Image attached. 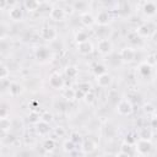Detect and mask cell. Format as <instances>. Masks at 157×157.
I'll list each match as a JSON object with an SVG mask.
<instances>
[{
  "label": "cell",
  "instance_id": "cell-1",
  "mask_svg": "<svg viewBox=\"0 0 157 157\" xmlns=\"http://www.w3.org/2000/svg\"><path fill=\"white\" fill-rule=\"evenodd\" d=\"M117 110L120 115H130L132 113V104L129 99H120L118 105H117Z\"/></svg>",
  "mask_w": 157,
  "mask_h": 157
},
{
  "label": "cell",
  "instance_id": "cell-2",
  "mask_svg": "<svg viewBox=\"0 0 157 157\" xmlns=\"http://www.w3.org/2000/svg\"><path fill=\"white\" fill-rule=\"evenodd\" d=\"M40 37H42V39L50 42V40L56 39V37H58V32H56V29H55L54 27L47 26V27H43V28L40 29Z\"/></svg>",
  "mask_w": 157,
  "mask_h": 157
},
{
  "label": "cell",
  "instance_id": "cell-3",
  "mask_svg": "<svg viewBox=\"0 0 157 157\" xmlns=\"http://www.w3.org/2000/svg\"><path fill=\"white\" fill-rule=\"evenodd\" d=\"M135 55H136V53H135L134 48H130V47L123 48L120 50V53H119V56H120L123 63H131V61H134Z\"/></svg>",
  "mask_w": 157,
  "mask_h": 157
},
{
  "label": "cell",
  "instance_id": "cell-4",
  "mask_svg": "<svg viewBox=\"0 0 157 157\" xmlns=\"http://www.w3.org/2000/svg\"><path fill=\"white\" fill-rule=\"evenodd\" d=\"M97 50L103 55H108L113 50V44L109 39H101L97 44Z\"/></svg>",
  "mask_w": 157,
  "mask_h": 157
},
{
  "label": "cell",
  "instance_id": "cell-5",
  "mask_svg": "<svg viewBox=\"0 0 157 157\" xmlns=\"http://www.w3.org/2000/svg\"><path fill=\"white\" fill-rule=\"evenodd\" d=\"M152 148V145H151V141H147V140H140L136 142V151L140 153V155H147L150 153Z\"/></svg>",
  "mask_w": 157,
  "mask_h": 157
},
{
  "label": "cell",
  "instance_id": "cell-6",
  "mask_svg": "<svg viewBox=\"0 0 157 157\" xmlns=\"http://www.w3.org/2000/svg\"><path fill=\"white\" fill-rule=\"evenodd\" d=\"M49 85L52 88H55V90H61L65 85L64 82V78L59 75V74H53L50 77H49Z\"/></svg>",
  "mask_w": 157,
  "mask_h": 157
},
{
  "label": "cell",
  "instance_id": "cell-7",
  "mask_svg": "<svg viewBox=\"0 0 157 157\" xmlns=\"http://www.w3.org/2000/svg\"><path fill=\"white\" fill-rule=\"evenodd\" d=\"M49 16H50V18L53 21L59 22V21H63L65 18L66 13H65V10L63 7H53L50 10V12H49Z\"/></svg>",
  "mask_w": 157,
  "mask_h": 157
},
{
  "label": "cell",
  "instance_id": "cell-8",
  "mask_svg": "<svg viewBox=\"0 0 157 157\" xmlns=\"http://www.w3.org/2000/svg\"><path fill=\"white\" fill-rule=\"evenodd\" d=\"M109 22H110L109 12L105 10H101L96 16V23H98L99 26H107V25H109Z\"/></svg>",
  "mask_w": 157,
  "mask_h": 157
},
{
  "label": "cell",
  "instance_id": "cell-9",
  "mask_svg": "<svg viewBox=\"0 0 157 157\" xmlns=\"http://www.w3.org/2000/svg\"><path fill=\"white\" fill-rule=\"evenodd\" d=\"M77 50H78V53L82 54V55H88V54H91V53L93 52V45H92V43H91L90 40H87V42H85V43L77 44Z\"/></svg>",
  "mask_w": 157,
  "mask_h": 157
},
{
  "label": "cell",
  "instance_id": "cell-10",
  "mask_svg": "<svg viewBox=\"0 0 157 157\" xmlns=\"http://www.w3.org/2000/svg\"><path fill=\"white\" fill-rule=\"evenodd\" d=\"M96 148H97V145H96L92 140H90V139H88V140H85V141L81 144V150H82V152L86 153V155L94 152Z\"/></svg>",
  "mask_w": 157,
  "mask_h": 157
},
{
  "label": "cell",
  "instance_id": "cell-11",
  "mask_svg": "<svg viewBox=\"0 0 157 157\" xmlns=\"http://www.w3.org/2000/svg\"><path fill=\"white\" fill-rule=\"evenodd\" d=\"M9 17L12 20V21H21L22 17H23V12H22V9L21 7H17V6H13L9 10Z\"/></svg>",
  "mask_w": 157,
  "mask_h": 157
},
{
  "label": "cell",
  "instance_id": "cell-12",
  "mask_svg": "<svg viewBox=\"0 0 157 157\" xmlns=\"http://www.w3.org/2000/svg\"><path fill=\"white\" fill-rule=\"evenodd\" d=\"M36 131L39 136H45L49 131H50V128H49V124L48 123H44L42 120H39L37 124H36Z\"/></svg>",
  "mask_w": 157,
  "mask_h": 157
},
{
  "label": "cell",
  "instance_id": "cell-13",
  "mask_svg": "<svg viewBox=\"0 0 157 157\" xmlns=\"http://www.w3.org/2000/svg\"><path fill=\"white\" fill-rule=\"evenodd\" d=\"M96 81H97V85L99 86V87H108L110 83H112V76L109 75V74H103V75H101V76H98L97 78H96Z\"/></svg>",
  "mask_w": 157,
  "mask_h": 157
},
{
  "label": "cell",
  "instance_id": "cell-14",
  "mask_svg": "<svg viewBox=\"0 0 157 157\" xmlns=\"http://www.w3.org/2000/svg\"><path fill=\"white\" fill-rule=\"evenodd\" d=\"M81 23L86 27H91L96 23V17H93L92 13H88V12H85L81 15Z\"/></svg>",
  "mask_w": 157,
  "mask_h": 157
},
{
  "label": "cell",
  "instance_id": "cell-15",
  "mask_svg": "<svg viewBox=\"0 0 157 157\" xmlns=\"http://www.w3.org/2000/svg\"><path fill=\"white\" fill-rule=\"evenodd\" d=\"M145 15L147 16H153L156 12H157V6L155 2H151V1H147L144 4V7H142Z\"/></svg>",
  "mask_w": 157,
  "mask_h": 157
},
{
  "label": "cell",
  "instance_id": "cell-16",
  "mask_svg": "<svg viewBox=\"0 0 157 157\" xmlns=\"http://www.w3.org/2000/svg\"><path fill=\"white\" fill-rule=\"evenodd\" d=\"M9 92H10V96L16 97L22 92V86L20 83H17V82H12L9 86Z\"/></svg>",
  "mask_w": 157,
  "mask_h": 157
},
{
  "label": "cell",
  "instance_id": "cell-17",
  "mask_svg": "<svg viewBox=\"0 0 157 157\" xmlns=\"http://www.w3.org/2000/svg\"><path fill=\"white\" fill-rule=\"evenodd\" d=\"M23 6L27 11H36L39 6H40V2L38 1H34V0H26L23 2Z\"/></svg>",
  "mask_w": 157,
  "mask_h": 157
},
{
  "label": "cell",
  "instance_id": "cell-18",
  "mask_svg": "<svg viewBox=\"0 0 157 157\" xmlns=\"http://www.w3.org/2000/svg\"><path fill=\"white\" fill-rule=\"evenodd\" d=\"M75 39H76L77 44H80V43H85V42L88 40V34H87L86 31L80 29V31L76 32V34H75Z\"/></svg>",
  "mask_w": 157,
  "mask_h": 157
},
{
  "label": "cell",
  "instance_id": "cell-19",
  "mask_svg": "<svg viewBox=\"0 0 157 157\" xmlns=\"http://www.w3.org/2000/svg\"><path fill=\"white\" fill-rule=\"evenodd\" d=\"M151 137H152V131H151L148 128H142V129L139 131V139H140V140L151 141Z\"/></svg>",
  "mask_w": 157,
  "mask_h": 157
},
{
  "label": "cell",
  "instance_id": "cell-20",
  "mask_svg": "<svg viewBox=\"0 0 157 157\" xmlns=\"http://www.w3.org/2000/svg\"><path fill=\"white\" fill-rule=\"evenodd\" d=\"M63 97L66 101H74L76 98V91L74 88H65L63 91Z\"/></svg>",
  "mask_w": 157,
  "mask_h": 157
},
{
  "label": "cell",
  "instance_id": "cell-21",
  "mask_svg": "<svg viewBox=\"0 0 157 157\" xmlns=\"http://www.w3.org/2000/svg\"><path fill=\"white\" fill-rule=\"evenodd\" d=\"M0 128H1V131L5 134L7 131H10L11 129V121L9 118H1L0 119Z\"/></svg>",
  "mask_w": 157,
  "mask_h": 157
},
{
  "label": "cell",
  "instance_id": "cell-22",
  "mask_svg": "<svg viewBox=\"0 0 157 157\" xmlns=\"http://www.w3.org/2000/svg\"><path fill=\"white\" fill-rule=\"evenodd\" d=\"M136 33H137L140 37H148V36H150V27H148L147 25H141V26L137 27Z\"/></svg>",
  "mask_w": 157,
  "mask_h": 157
},
{
  "label": "cell",
  "instance_id": "cell-23",
  "mask_svg": "<svg viewBox=\"0 0 157 157\" xmlns=\"http://www.w3.org/2000/svg\"><path fill=\"white\" fill-rule=\"evenodd\" d=\"M139 71L142 76H148L151 74V66L147 64V63H142L140 66H139Z\"/></svg>",
  "mask_w": 157,
  "mask_h": 157
},
{
  "label": "cell",
  "instance_id": "cell-24",
  "mask_svg": "<svg viewBox=\"0 0 157 157\" xmlns=\"http://www.w3.org/2000/svg\"><path fill=\"white\" fill-rule=\"evenodd\" d=\"M43 147H44V150L48 151V152L53 151L54 147H55V141H54V139H47V140L44 141V144H43Z\"/></svg>",
  "mask_w": 157,
  "mask_h": 157
},
{
  "label": "cell",
  "instance_id": "cell-25",
  "mask_svg": "<svg viewBox=\"0 0 157 157\" xmlns=\"http://www.w3.org/2000/svg\"><path fill=\"white\" fill-rule=\"evenodd\" d=\"M77 69L75 67V66H67L66 69H65V74H66V76L67 77H70V78H74V77H76L77 76Z\"/></svg>",
  "mask_w": 157,
  "mask_h": 157
},
{
  "label": "cell",
  "instance_id": "cell-26",
  "mask_svg": "<svg viewBox=\"0 0 157 157\" xmlns=\"http://www.w3.org/2000/svg\"><path fill=\"white\" fill-rule=\"evenodd\" d=\"M9 76H10V69L6 65H1V69H0V78L2 81H5Z\"/></svg>",
  "mask_w": 157,
  "mask_h": 157
},
{
  "label": "cell",
  "instance_id": "cell-27",
  "mask_svg": "<svg viewBox=\"0 0 157 157\" xmlns=\"http://www.w3.org/2000/svg\"><path fill=\"white\" fill-rule=\"evenodd\" d=\"M48 56H49L48 49H45V48H39V50H37V58H38V59L44 60V59H48Z\"/></svg>",
  "mask_w": 157,
  "mask_h": 157
},
{
  "label": "cell",
  "instance_id": "cell-28",
  "mask_svg": "<svg viewBox=\"0 0 157 157\" xmlns=\"http://www.w3.org/2000/svg\"><path fill=\"white\" fill-rule=\"evenodd\" d=\"M63 147H64V151H65V152H72V151L75 150V144H74L71 140H66V141L64 142Z\"/></svg>",
  "mask_w": 157,
  "mask_h": 157
},
{
  "label": "cell",
  "instance_id": "cell-29",
  "mask_svg": "<svg viewBox=\"0 0 157 157\" xmlns=\"http://www.w3.org/2000/svg\"><path fill=\"white\" fill-rule=\"evenodd\" d=\"M93 72H94L96 77H98V76H101V75L105 74V67H104L103 65H96V66H94V69H93Z\"/></svg>",
  "mask_w": 157,
  "mask_h": 157
},
{
  "label": "cell",
  "instance_id": "cell-30",
  "mask_svg": "<svg viewBox=\"0 0 157 157\" xmlns=\"http://www.w3.org/2000/svg\"><path fill=\"white\" fill-rule=\"evenodd\" d=\"M94 98H96V96H94V93H93L92 90L88 91V92L85 94V101H86V103H88V104L93 103V102H94Z\"/></svg>",
  "mask_w": 157,
  "mask_h": 157
},
{
  "label": "cell",
  "instance_id": "cell-31",
  "mask_svg": "<svg viewBox=\"0 0 157 157\" xmlns=\"http://www.w3.org/2000/svg\"><path fill=\"white\" fill-rule=\"evenodd\" d=\"M40 120L49 124V123L53 120V115H52L49 112H44V113H42V115H40Z\"/></svg>",
  "mask_w": 157,
  "mask_h": 157
},
{
  "label": "cell",
  "instance_id": "cell-32",
  "mask_svg": "<svg viewBox=\"0 0 157 157\" xmlns=\"http://www.w3.org/2000/svg\"><path fill=\"white\" fill-rule=\"evenodd\" d=\"M39 120H40V117H39V114H38L37 112H32V113L29 114V121H31V123H34V125H36Z\"/></svg>",
  "mask_w": 157,
  "mask_h": 157
},
{
  "label": "cell",
  "instance_id": "cell-33",
  "mask_svg": "<svg viewBox=\"0 0 157 157\" xmlns=\"http://www.w3.org/2000/svg\"><path fill=\"white\" fill-rule=\"evenodd\" d=\"M78 90H81V91H83L85 93H87L88 91H91V86H90L88 82H82V83L78 85Z\"/></svg>",
  "mask_w": 157,
  "mask_h": 157
},
{
  "label": "cell",
  "instance_id": "cell-34",
  "mask_svg": "<svg viewBox=\"0 0 157 157\" xmlns=\"http://www.w3.org/2000/svg\"><path fill=\"white\" fill-rule=\"evenodd\" d=\"M120 151H121V152H125V153L131 155V145H129V144L124 142V144L120 146Z\"/></svg>",
  "mask_w": 157,
  "mask_h": 157
},
{
  "label": "cell",
  "instance_id": "cell-35",
  "mask_svg": "<svg viewBox=\"0 0 157 157\" xmlns=\"http://www.w3.org/2000/svg\"><path fill=\"white\" fill-rule=\"evenodd\" d=\"M74 144H76L77 141H80L81 140V136L78 135V134H76V132H74V134H71V139H70Z\"/></svg>",
  "mask_w": 157,
  "mask_h": 157
},
{
  "label": "cell",
  "instance_id": "cell-36",
  "mask_svg": "<svg viewBox=\"0 0 157 157\" xmlns=\"http://www.w3.org/2000/svg\"><path fill=\"white\" fill-rule=\"evenodd\" d=\"M145 112L148 113V114H150V113H153V112H155V108H153L151 104H145Z\"/></svg>",
  "mask_w": 157,
  "mask_h": 157
},
{
  "label": "cell",
  "instance_id": "cell-37",
  "mask_svg": "<svg viewBox=\"0 0 157 157\" xmlns=\"http://www.w3.org/2000/svg\"><path fill=\"white\" fill-rule=\"evenodd\" d=\"M85 92L81 90H76V98H85Z\"/></svg>",
  "mask_w": 157,
  "mask_h": 157
},
{
  "label": "cell",
  "instance_id": "cell-38",
  "mask_svg": "<svg viewBox=\"0 0 157 157\" xmlns=\"http://www.w3.org/2000/svg\"><path fill=\"white\" fill-rule=\"evenodd\" d=\"M0 117H1V118H9V117H7V109H6V107H2V108H1Z\"/></svg>",
  "mask_w": 157,
  "mask_h": 157
},
{
  "label": "cell",
  "instance_id": "cell-39",
  "mask_svg": "<svg viewBox=\"0 0 157 157\" xmlns=\"http://www.w3.org/2000/svg\"><path fill=\"white\" fill-rule=\"evenodd\" d=\"M146 63H147V64H148L150 66H152L153 64H156V61H155V58H153V55H150V56H148V61H146Z\"/></svg>",
  "mask_w": 157,
  "mask_h": 157
},
{
  "label": "cell",
  "instance_id": "cell-40",
  "mask_svg": "<svg viewBox=\"0 0 157 157\" xmlns=\"http://www.w3.org/2000/svg\"><path fill=\"white\" fill-rule=\"evenodd\" d=\"M125 142H126V144H129V145H132V144L135 142V139H132L131 136H126V139H125Z\"/></svg>",
  "mask_w": 157,
  "mask_h": 157
},
{
  "label": "cell",
  "instance_id": "cell-41",
  "mask_svg": "<svg viewBox=\"0 0 157 157\" xmlns=\"http://www.w3.org/2000/svg\"><path fill=\"white\" fill-rule=\"evenodd\" d=\"M82 6H86V2H75V4H74V7H75V9H80V7H82Z\"/></svg>",
  "mask_w": 157,
  "mask_h": 157
},
{
  "label": "cell",
  "instance_id": "cell-42",
  "mask_svg": "<svg viewBox=\"0 0 157 157\" xmlns=\"http://www.w3.org/2000/svg\"><path fill=\"white\" fill-rule=\"evenodd\" d=\"M117 157H131V155H129V153H125V152H119L118 155H117Z\"/></svg>",
  "mask_w": 157,
  "mask_h": 157
},
{
  "label": "cell",
  "instance_id": "cell-43",
  "mask_svg": "<svg viewBox=\"0 0 157 157\" xmlns=\"http://www.w3.org/2000/svg\"><path fill=\"white\" fill-rule=\"evenodd\" d=\"M151 125H152V128H157V118L151 119Z\"/></svg>",
  "mask_w": 157,
  "mask_h": 157
},
{
  "label": "cell",
  "instance_id": "cell-44",
  "mask_svg": "<svg viewBox=\"0 0 157 157\" xmlns=\"http://www.w3.org/2000/svg\"><path fill=\"white\" fill-rule=\"evenodd\" d=\"M152 40H153L155 43H157V31H155V32L152 33Z\"/></svg>",
  "mask_w": 157,
  "mask_h": 157
},
{
  "label": "cell",
  "instance_id": "cell-45",
  "mask_svg": "<svg viewBox=\"0 0 157 157\" xmlns=\"http://www.w3.org/2000/svg\"><path fill=\"white\" fill-rule=\"evenodd\" d=\"M56 134H59V135H63V134H64V130H63V128H58V129H56Z\"/></svg>",
  "mask_w": 157,
  "mask_h": 157
},
{
  "label": "cell",
  "instance_id": "cell-46",
  "mask_svg": "<svg viewBox=\"0 0 157 157\" xmlns=\"http://www.w3.org/2000/svg\"><path fill=\"white\" fill-rule=\"evenodd\" d=\"M153 58H155V61H156V64H157V53L153 54Z\"/></svg>",
  "mask_w": 157,
  "mask_h": 157
},
{
  "label": "cell",
  "instance_id": "cell-47",
  "mask_svg": "<svg viewBox=\"0 0 157 157\" xmlns=\"http://www.w3.org/2000/svg\"><path fill=\"white\" fill-rule=\"evenodd\" d=\"M153 114H155V118H157V107L155 108V112H153Z\"/></svg>",
  "mask_w": 157,
  "mask_h": 157
},
{
  "label": "cell",
  "instance_id": "cell-48",
  "mask_svg": "<svg viewBox=\"0 0 157 157\" xmlns=\"http://www.w3.org/2000/svg\"><path fill=\"white\" fill-rule=\"evenodd\" d=\"M92 157H101L99 155H94V156H92Z\"/></svg>",
  "mask_w": 157,
  "mask_h": 157
}]
</instances>
